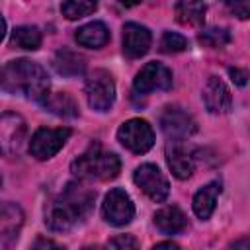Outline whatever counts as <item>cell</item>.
<instances>
[{
	"label": "cell",
	"instance_id": "cell-25",
	"mask_svg": "<svg viewBox=\"0 0 250 250\" xmlns=\"http://www.w3.org/2000/svg\"><path fill=\"white\" fill-rule=\"evenodd\" d=\"M158 49L162 53H182L188 49V39L180 33H174V31H164L162 37H160V43H158Z\"/></svg>",
	"mask_w": 250,
	"mask_h": 250
},
{
	"label": "cell",
	"instance_id": "cell-24",
	"mask_svg": "<svg viewBox=\"0 0 250 250\" xmlns=\"http://www.w3.org/2000/svg\"><path fill=\"white\" fill-rule=\"evenodd\" d=\"M98 4L96 2H62L61 4V12L66 20H80L84 16H90L92 12H96Z\"/></svg>",
	"mask_w": 250,
	"mask_h": 250
},
{
	"label": "cell",
	"instance_id": "cell-16",
	"mask_svg": "<svg viewBox=\"0 0 250 250\" xmlns=\"http://www.w3.org/2000/svg\"><path fill=\"white\" fill-rule=\"evenodd\" d=\"M74 39L82 47L100 49L109 41V29L105 27L104 21H90V23H86V25L76 29Z\"/></svg>",
	"mask_w": 250,
	"mask_h": 250
},
{
	"label": "cell",
	"instance_id": "cell-2",
	"mask_svg": "<svg viewBox=\"0 0 250 250\" xmlns=\"http://www.w3.org/2000/svg\"><path fill=\"white\" fill-rule=\"evenodd\" d=\"M2 88L8 94H23L33 102H47L49 76L41 64L29 59H16L4 64L2 68Z\"/></svg>",
	"mask_w": 250,
	"mask_h": 250
},
{
	"label": "cell",
	"instance_id": "cell-6",
	"mask_svg": "<svg viewBox=\"0 0 250 250\" xmlns=\"http://www.w3.org/2000/svg\"><path fill=\"white\" fill-rule=\"evenodd\" d=\"M68 137H70V129L68 127H57V129L41 127V129H37L33 133V137L29 141V152L37 160L53 158L64 146Z\"/></svg>",
	"mask_w": 250,
	"mask_h": 250
},
{
	"label": "cell",
	"instance_id": "cell-1",
	"mask_svg": "<svg viewBox=\"0 0 250 250\" xmlns=\"http://www.w3.org/2000/svg\"><path fill=\"white\" fill-rule=\"evenodd\" d=\"M94 199H96L94 189L78 182L66 184L62 191L45 205V225L57 232H64L72 229L76 223L84 221L90 215L94 207Z\"/></svg>",
	"mask_w": 250,
	"mask_h": 250
},
{
	"label": "cell",
	"instance_id": "cell-9",
	"mask_svg": "<svg viewBox=\"0 0 250 250\" xmlns=\"http://www.w3.org/2000/svg\"><path fill=\"white\" fill-rule=\"evenodd\" d=\"M133 88L137 94H148L154 90H170L172 88V72L164 64L152 61L146 62L135 76Z\"/></svg>",
	"mask_w": 250,
	"mask_h": 250
},
{
	"label": "cell",
	"instance_id": "cell-30",
	"mask_svg": "<svg viewBox=\"0 0 250 250\" xmlns=\"http://www.w3.org/2000/svg\"><path fill=\"white\" fill-rule=\"evenodd\" d=\"M152 250H180V246L176 242H170V240H164V242H158L152 246Z\"/></svg>",
	"mask_w": 250,
	"mask_h": 250
},
{
	"label": "cell",
	"instance_id": "cell-27",
	"mask_svg": "<svg viewBox=\"0 0 250 250\" xmlns=\"http://www.w3.org/2000/svg\"><path fill=\"white\" fill-rule=\"evenodd\" d=\"M227 8L234 16H238L240 20L250 18V2H244V0H240V2H227Z\"/></svg>",
	"mask_w": 250,
	"mask_h": 250
},
{
	"label": "cell",
	"instance_id": "cell-8",
	"mask_svg": "<svg viewBox=\"0 0 250 250\" xmlns=\"http://www.w3.org/2000/svg\"><path fill=\"white\" fill-rule=\"evenodd\" d=\"M133 182L137 184V188L152 201L162 203L168 193H170V184L164 178V174L160 172L158 166L154 164H141L135 174H133Z\"/></svg>",
	"mask_w": 250,
	"mask_h": 250
},
{
	"label": "cell",
	"instance_id": "cell-7",
	"mask_svg": "<svg viewBox=\"0 0 250 250\" xmlns=\"http://www.w3.org/2000/svg\"><path fill=\"white\" fill-rule=\"evenodd\" d=\"M104 219L113 227H125L135 217V205L129 197V193L121 188H113L105 193L102 203Z\"/></svg>",
	"mask_w": 250,
	"mask_h": 250
},
{
	"label": "cell",
	"instance_id": "cell-18",
	"mask_svg": "<svg viewBox=\"0 0 250 250\" xmlns=\"http://www.w3.org/2000/svg\"><path fill=\"white\" fill-rule=\"evenodd\" d=\"M23 225V211L20 205L16 203H4L2 205V213H0V232H2V240L8 242L14 236H18L20 229Z\"/></svg>",
	"mask_w": 250,
	"mask_h": 250
},
{
	"label": "cell",
	"instance_id": "cell-31",
	"mask_svg": "<svg viewBox=\"0 0 250 250\" xmlns=\"http://www.w3.org/2000/svg\"><path fill=\"white\" fill-rule=\"evenodd\" d=\"M232 250H250V236L236 240V242L232 244Z\"/></svg>",
	"mask_w": 250,
	"mask_h": 250
},
{
	"label": "cell",
	"instance_id": "cell-3",
	"mask_svg": "<svg viewBox=\"0 0 250 250\" xmlns=\"http://www.w3.org/2000/svg\"><path fill=\"white\" fill-rule=\"evenodd\" d=\"M70 170L80 180H113L121 170V160L117 154L105 152L94 143L72 160Z\"/></svg>",
	"mask_w": 250,
	"mask_h": 250
},
{
	"label": "cell",
	"instance_id": "cell-5",
	"mask_svg": "<svg viewBox=\"0 0 250 250\" xmlns=\"http://www.w3.org/2000/svg\"><path fill=\"white\" fill-rule=\"evenodd\" d=\"M117 141L135 154H143L154 145V131L148 121L133 117L117 129Z\"/></svg>",
	"mask_w": 250,
	"mask_h": 250
},
{
	"label": "cell",
	"instance_id": "cell-11",
	"mask_svg": "<svg viewBox=\"0 0 250 250\" xmlns=\"http://www.w3.org/2000/svg\"><path fill=\"white\" fill-rule=\"evenodd\" d=\"M25 137V121L18 113H2L0 119V145L4 156L16 154L21 146V141Z\"/></svg>",
	"mask_w": 250,
	"mask_h": 250
},
{
	"label": "cell",
	"instance_id": "cell-28",
	"mask_svg": "<svg viewBox=\"0 0 250 250\" xmlns=\"http://www.w3.org/2000/svg\"><path fill=\"white\" fill-rule=\"evenodd\" d=\"M29 250H64V246L57 244V242H55V240H51V238L39 236V238H35V242L31 244V248H29Z\"/></svg>",
	"mask_w": 250,
	"mask_h": 250
},
{
	"label": "cell",
	"instance_id": "cell-20",
	"mask_svg": "<svg viewBox=\"0 0 250 250\" xmlns=\"http://www.w3.org/2000/svg\"><path fill=\"white\" fill-rule=\"evenodd\" d=\"M174 10H176V18L180 23L199 25V23H203L207 6L203 2H178L174 6Z\"/></svg>",
	"mask_w": 250,
	"mask_h": 250
},
{
	"label": "cell",
	"instance_id": "cell-12",
	"mask_svg": "<svg viewBox=\"0 0 250 250\" xmlns=\"http://www.w3.org/2000/svg\"><path fill=\"white\" fill-rule=\"evenodd\" d=\"M152 37L150 31L135 21H127L123 25V53L131 59H139L143 55H146V51L150 49Z\"/></svg>",
	"mask_w": 250,
	"mask_h": 250
},
{
	"label": "cell",
	"instance_id": "cell-17",
	"mask_svg": "<svg viewBox=\"0 0 250 250\" xmlns=\"http://www.w3.org/2000/svg\"><path fill=\"white\" fill-rule=\"evenodd\" d=\"M221 193V184L219 182H211L207 186H203L195 195H193V213L199 219H209L215 211V203H217V195Z\"/></svg>",
	"mask_w": 250,
	"mask_h": 250
},
{
	"label": "cell",
	"instance_id": "cell-26",
	"mask_svg": "<svg viewBox=\"0 0 250 250\" xmlns=\"http://www.w3.org/2000/svg\"><path fill=\"white\" fill-rule=\"evenodd\" d=\"M104 250H141V244L133 234H117L105 242Z\"/></svg>",
	"mask_w": 250,
	"mask_h": 250
},
{
	"label": "cell",
	"instance_id": "cell-10",
	"mask_svg": "<svg viewBox=\"0 0 250 250\" xmlns=\"http://www.w3.org/2000/svg\"><path fill=\"white\" fill-rule=\"evenodd\" d=\"M160 127L170 139H176V141H184L197 131L195 119L178 105L164 107V111L160 113Z\"/></svg>",
	"mask_w": 250,
	"mask_h": 250
},
{
	"label": "cell",
	"instance_id": "cell-21",
	"mask_svg": "<svg viewBox=\"0 0 250 250\" xmlns=\"http://www.w3.org/2000/svg\"><path fill=\"white\" fill-rule=\"evenodd\" d=\"M12 45L25 51H35L41 45V31L33 25H20L12 31Z\"/></svg>",
	"mask_w": 250,
	"mask_h": 250
},
{
	"label": "cell",
	"instance_id": "cell-4",
	"mask_svg": "<svg viewBox=\"0 0 250 250\" xmlns=\"http://www.w3.org/2000/svg\"><path fill=\"white\" fill-rule=\"evenodd\" d=\"M86 100L92 109L96 111H107L115 102V82L111 74L104 68H96L86 78Z\"/></svg>",
	"mask_w": 250,
	"mask_h": 250
},
{
	"label": "cell",
	"instance_id": "cell-14",
	"mask_svg": "<svg viewBox=\"0 0 250 250\" xmlns=\"http://www.w3.org/2000/svg\"><path fill=\"white\" fill-rule=\"evenodd\" d=\"M166 162L168 168L172 170V174L178 180H188L193 172V156L189 152V148L182 143L172 139L166 146Z\"/></svg>",
	"mask_w": 250,
	"mask_h": 250
},
{
	"label": "cell",
	"instance_id": "cell-15",
	"mask_svg": "<svg viewBox=\"0 0 250 250\" xmlns=\"http://www.w3.org/2000/svg\"><path fill=\"white\" fill-rule=\"evenodd\" d=\"M154 225L164 234H178L188 227V219L178 205H166L154 213Z\"/></svg>",
	"mask_w": 250,
	"mask_h": 250
},
{
	"label": "cell",
	"instance_id": "cell-23",
	"mask_svg": "<svg viewBox=\"0 0 250 250\" xmlns=\"http://www.w3.org/2000/svg\"><path fill=\"white\" fill-rule=\"evenodd\" d=\"M197 39L205 47L219 49V47H225L227 43H230V31L225 27H209V29H203Z\"/></svg>",
	"mask_w": 250,
	"mask_h": 250
},
{
	"label": "cell",
	"instance_id": "cell-22",
	"mask_svg": "<svg viewBox=\"0 0 250 250\" xmlns=\"http://www.w3.org/2000/svg\"><path fill=\"white\" fill-rule=\"evenodd\" d=\"M45 107L61 117H74L78 113V105L74 104V100L64 94V92H59V94H51L45 102Z\"/></svg>",
	"mask_w": 250,
	"mask_h": 250
},
{
	"label": "cell",
	"instance_id": "cell-29",
	"mask_svg": "<svg viewBox=\"0 0 250 250\" xmlns=\"http://www.w3.org/2000/svg\"><path fill=\"white\" fill-rule=\"evenodd\" d=\"M229 74L232 76V82H236L238 86H244V84H246L248 74H246L244 70H240V68H229Z\"/></svg>",
	"mask_w": 250,
	"mask_h": 250
},
{
	"label": "cell",
	"instance_id": "cell-13",
	"mask_svg": "<svg viewBox=\"0 0 250 250\" xmlns=\"http://www.w3.org/2000/svg\"><path fill=\"white\" fill-rule=\"evenodd\" d=\"M203 102L211 113H227L232 105V96L219 76H209L203 88Z\"/></svg>",
	"mask_w": 250,
	"mask_h": 250
},
{
	"label": "cell",
	"instance_id": "cell-19",
	"mask_svg": "<svg viewBox=\"0 0 250 250\" xmlns=\"http://www.w3.org/2000/svg\"><path fill=\"white\" fill-rule=\"evenodd\" d=\"M53 66L62 76H78V74L84 72L86 61H84L82 55H78V53L62 47L61 51H57V55L53 59Z\"/></svg>",
	"mask_w": 250,
	"mask_h": 250
}]
</instances>
